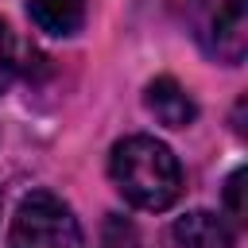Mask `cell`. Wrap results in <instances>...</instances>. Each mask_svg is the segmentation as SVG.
<instances>
[{
  "label": "cell",
  "mask_w": 248,
  "mask_h": 248,
  "mask_svg": "<svg viewBox=\"0 0 248 248\" xmlns=\"http://www.w3.org/2000/svg\"><path fill=\"white\" fill-rule=\"evenodd\" d=\"M8 248H85V236L74 209L58 194L31 190L12 217Z\"/></svg>",
  "instance_id": "2"
},
{
  "label": "cell",
  "mask_w": 248,
  "mask_h": 248,
  "mask_svg": "<svg viewBox=\"0 0 248 248\" xmlns=\"http://www.w3.org/2000/svg\"><path fill=\"white\" fill-rule=\"evenodd\" d=\"M170 244L174 248H232V229L217 213L194 209V213H186V217L174 221Z\"/></svg>",
  "instance_id": "5"
},
{
  "label": "cell",
  "mask_w": 248,
  "mask_h": 248,
  "mask_svg": "<svg viewBox=\"0 0 248 248\" xmlns=\"http://www.w3.org/2000/svg\"><path fill=\"white\" fill-rule=\"evenodd\" d=\"M108 174L136 209L163 213L182 194V167L174 151L155 136H124L120 143H112Z\"/></svg>",
  "instance_id": "1"
},
{
  "label": "cell",
  "mask_w": 248,
  "mask_h": 248,
  "mask_svg": "<svg viewBox=\"0 0 248 248\" xmlns=\"http://www.w3.org/2000/svg\"><path fill=\"white\" fill-rule=\"evenodd\" d=\"M27 16L39 31L70 39L85 23V0H27Z\"/></svg>",
  "instance_id": "6"
},
{
  "label": "cell",
  "mask_w": 248,
  "mask_h": 248,
  "mask_svg": "<svg viewBox=\"0 0 248 248\" xmlns=\"http://www.w3.org/2000/svg\"><path fill=\"white\" fill-rule=\"evenodd\" d=\"M16 70H19V46H16V35H12V27L0 19V93L12 85Z\"/></svg>",
  "instance_id": "7"
},
{
  "label": "cell",
  "mask_w": 248,
  "mask_h": 248,
  "mask_svg": "<svg viewBox=\"0 0 248 248\" xmlns=\"http://www.w3.org/2000/svg\"><path fill=\"white\" fill-rule=\"evenodd\" d=\"M190 27L205 54L225 66L248 54V0H190Z\"/></svg>",
  "instance_id": "3"
},
{
  "label": "cell",
  "mask_w": 248,
  "mask_h": 248,
  "mask_svg": "<svg viewBox=\"0 0 248 248\" xmlns=\"http://www.w3.org/2000/svg\"><path fill=\"white\" fill-rule=\"evenodd\" d=\"M240 190H244V170H232L229 182H225V209L236 225H244V202H240Z\"/></svg>",
  "instance_id": "8"
},
{
  "label": "cell",
  "mask_w": 248,
  "mask_h": 248,
  "mask_svg": "<svg viewBox=\"0 0 248 248\" xmlns=\"http://www.w3.org/2000/svg\"><path fill=\"white\" fill-rule=\"evenodd\" d=\"M143 105H147V112L159 120V124H167V128H186V124H194V116H198V105L190 101V93L174 81V78H155L147 89H143Z\"/></svg>",
  "instance_id": "4"
},
{
  "label": "cell",
  "mask_w": 248,
  "mask_h": 248,
  "mask_svg": "<svg viewBox=\"0 0 248 248\" xmlns=\"http://www.w3.org/2000/svg\"><path fill=\"white\" fill-rule=\"evenodd\" d=\"M0 205H4V202H0Z\"/></svg>",
  "instance_id": "9"
}]
</instances>
